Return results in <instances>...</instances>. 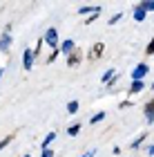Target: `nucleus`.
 <instances>
[{
  "mask_svg": "<svg viewBox=\"0 0 154 157\" xmlns=\"http://www.w3.org/2000/svg\"><path fill=\"white\" fill-rule=\"evenodd\" d=\"M96 155V151H89V153H85V155H81V157H94Z\"/></svg>",
  "mask_w": 154,
  "mask_h": 157,
  "instance_id": "23",
  "label": "nucleus"
},
{
  "mask_svg": "<svg viewBox=\"0 0 154 157\" xmlns=\"http://www.w3.org/2000/svg\"><path fill=\"white\" fill-rule=\"evenodd\" d=\"M148 54H154V38L150 40V45H148Z\"/></svg>",
  "mask_w": 154,
  "mask_h": 157,
  "instance_id": "21",
  "label": "nucleus"
},
{
  "mask_svg": "<svg viewBox=\"0 0 154 157\" xmlns=\"http://www.w3.org/2000/svg\"><path fill=\"white\" fill-rule=\"evenodd\" d=\"M78 130H81V126H78V124H76V126H72V128H69V130H67V132H69V135H72V137H74V135H78Z\"/></svg>",
  "mask_w": 154,
  "mask_h": 157,
  "instance_id": "19",
  "label": "nucleus"
},
{
  "mask_svg": "<svg viewBox=\"0 0 154 157\" xmlns=\"http://www.w3.org/2000/svg\"><path fill=\"white\" fill-rule=\"evenodd\" d=\"M74 47H76V45H74V40H65V43L60 45V52H65V54L69 56V54L74 52Z\"/></svg>",
  "mask_w": 154,
  "mask_h": 157,
  "instance_id": "7",
  "label": "nucleus"
},
{
  "mask_svg": "<svg viewBox=\"0 0 154 157\" xmlns=\"http://www.w3.org/2000/svg\"><path fill=\"white\" fill-rule=\"evenodd\" d=\"M78 61H81V54L78 52H72V54L67 56V65H76Z\"/></svg>",
  "mask_w": 154,
  "mask_h": 157,
  "instance_id": "9",
  "label": "nucleus"
},
{
  "mask_svg": "<svg viewBox=\"0 0 154 157\" xmlns=\"http://www.w3.org/2000/svg\"><path fill=\"white\" fill-rule=\"evenodd\" d=\"M56 56H58V49H54V52H52V54H49V59H47V61H49V63H52V61H54V59H56Z\"/></svg>",
  "mask_w": 154,
  "mask_h": 157,
  "instance_id": "22",
  "label": "nucleus"
},
{
  "mask_svg": "<svg viewBox=\"0 0 154 157\" xmlns=\"http://www.w3.org/2000/svg\"><path fill=\"white\" fill-rule=\"evenodd\" d=\"M34 56H36L34 49H25V54H23V67L25 70H31L34 67Z\"/></svg>",
  "mask_w": 154,
  "mask_h": 157,
  "instance_id": "3",
  "label": "nucleus"
},
{
  "mask_svg": "<svg viewBox=\"0 0 154 157\" xmlns=\"http://www.w3.org/2000/svg\"><path fill=\"white\" fill-rule=\"evenodd\" d=\"M103 49H105V45H103V43H96V45L92 47V59H98V56L103 54Z\"/></svg>",
  "mask_w": 154,
  "mask_h": 157,
  "instance_id": "8",
  "label": "nucleus"
},
{
  "mask_svg": "<svg viewBox=\"0 0 154 157\" xmlns=\"http://www.w3.org/2000/svg\"><path fill=\"white\" fill-rule=\"evenodd\" d=\"M145 121L154 124V99H150V101L145 103Z\"/></svg>",
  "mask_w": 154,
  "mask_h": 157,
  "instance_id": "5",
  "label": "nucleus"
},
{
  "mask_svg": "<svg viewBox=\"0 0 154 157\" xmlns=\"http://www.w3.org/2000/svg\"><path fill=\"white\" fill-rule=\"evenodd\" d=\"M54 139H56V132H49V135H47V137H45V141H43V148H45V151H47V148H49V144H52Z\"/></svg>",
  "mask_w": 154,
  "mask_h": 157,
  "instance_id": "11",
  "label": "nucleus"
},
{
  "mask_svg": "<svg viewBox=\"0 0 154 157\" xmlns=\"http://www.w3.org/2000/svg\"><path fill=\"white\" fill-rule=\"evenodd\" d=\"M148 155H154V146H150V148H148Z\"/></svg>",
  "mask_w": 154,
  "mask_h": 157,
  "instance_id": "24",
  "label": "nucleus"
},
{
  "mask_svg": "<svg viewBox=\"0 0 154 157\" xmlns=\"http://www.w3.org/2000/svg\"><path fill=\"white\" fill-rule=\"evenodd\" d=\"M145 13H148V11L143 9V5H136V9H134V20H136V23L145 20Z\"/></svg>",
  "mask_w": 154,
  "mask_h": 157,
  "instance_id": "6",
  "label": "nucleus"
},
{
  "mask_svg": "<svg viewBox=\"0 0 154 157\" xmlns=\"http://www.w3.org/2000/svg\"><path fill=\"white\" fill-rule=\"evenodd\" d=\"M150 72V67L145 65V63H141V65H136L134 67V72H132V78H134V81H143V76Z\"/></svg>",
  "mask_w": 154,
  "mask_h": 157,
  "instance_id": "2",
  "label": "nucleus"
},
{
  "mask_svg": "<svg viewBox=\"0 0 154 157\" xmlns=\"http://www.w3.org/2000/svg\"><path fill=\"white\" fill-rule=\"evenodd\" d=\"M112 76H114V70H107V72L101 76V81H103V83H109V81H112Z\"/></svg>",
  "mask_w": 154,
  "mask_h": 157,
  "instance_id": "13",
  "label": "nucleus"
},
{
  "mask_svg": "<svg viewBox=\"0 0 154 157\" xmlns=\"http://www.w3.org/2000/svg\"><path fill=\"white\" fill-rule=\"evenodd\" d=\"M123 18V13H114V16L109 18V25H114V23H118V20Z\"/></svg>",
  "mask_w": 154,
  "mask_h": 157,
  "instance_id": "17",
  "label": "nucleus"
},
{
  "mask_svg": "<svg viewBox=\"0 0 154 157\" xmlns=\"http://www.w3.org/2000/svg\"><path fill=\"white\" fill-rule=\"evenodd\" d=\"M40 157H54V151H52V148H47V151H43Z\"/></svg>",
  "mask_w": 154,
  "mask_h": 157,
  "instance_id": "20",
  "label": "nucleus"
},
{
  "mask_svg": "<svg viewBox=\"0 0 154 157\" xmlns=\"http://www.w3.org/2000/svg\"><path fill=\"white\" fill-rule=\"evenodd\" d=\"M45 43H47L52 49H56V45H58V32H56L54 27H49V29L45 32Z\"/></svg>",
  "mask_w": 154,
  "mask_h": 157,
  "instance_id": "1",
  "label": "nucleus"
},
{
  "mask_svg": "<svg viewBox=\"0 0 154 157\" xmlns=\"http://www.w3.org/2000/svg\"><path fill=\"white\" fill-rule=\"evenodd\" d=\"M11 139H13V135H9V137H5L2 141H0V151H2V148H5L7 144H9V141H11Z\"/></svg>",
  "mask_w": 154,
  "mask_h": 157,
  "instance_id": "18",
  "label": "nucleus"
},
{
  "mask_svg": "<svg viewBox=\"0 0 154 157\" xmlns=\"http://www.w3.org/2000/svg\"><path fill=\"white\" fill-rule=\"evenodd\" d=\"M9 47H11V34H9V29H7L2 36H0V52H9Z\"/></svg>",
  "mask_w": 154,
  "mask_h": 157,
  "instance_id": "4",
  "label": "nucleus"
},
{
  "mask_svg": "<svg viewBox=\"0 0 154 157\" xmlns=\"http://www.w3.org/2000/svg\"><path fill=\"white\" fill-rule=\"evenodd\" d=\"M145 137H148V135L143 132V135H141V137H138L136 141H132V148H138V146H141V141H145Z\"/></svg>",
  "mask_w": 154,
  "mask_h": 157,
  "instance_id": "16",
  "label": "nucleus"
},
{
  "mask_svg": "<svg viewBox=\"0 0 154 157\" xmlns=\"http://www.w3.org/2000/svg\"><path fill=\"white\" fill-rule=\"evenodd\" d=\"M2 74H5V70H2V67H0V78H2Z\"/></svg>",
  "mask_w": 154,
  "mask_h": 157,
  "instance_id": "25",
  "label": "nucleus"
},
{
  "mask_svg": "<svg viewBox=\"0 0 154 157\" xmlns=\"http://www.w3.org/2000/svg\"><path fill=\"white\" fill-rule=\"evenodd\" d=\"M145 11H154V0H148V2H141Z\"/></svg>",
  "mask_w": 154,
  "mask_h": 157,
  "instance_id": "15",
  "label": "nucleus"
},
{
  "mask_svg": "<svg viewBox=\"0 0 154 157\" xmlns=\"http://www.w3.org/2000/svg\"><path fill=\"white\" fill-rule=\"evenodd\" d=\"M25 157H31V155H25Z\"/></svg>",
  "mask_w": 154,
  "mask_h": 157,
  "instance_id": "26",
  "label": "nucleus"
},
{
  "mask_svg": "<svg viewBox=\"0 0 154 157\" xmlns=\"http://www.w3.org/2000/svg\"><path fill=\"white\" fill-rule=\"evenodd\" d=\"M105 119V112H96V115L89 119V124H98V121H103Z\"/></svg>",
  "mask_w": 154,
  "mask_h": 157,
  "instance_id": "14",
  "label": "nucleus"
},
{
  "mask_svg": "<svg viewBox=\"0 0 154 157\" xmlns=\"http://www.w3.org/2000/svg\"><path fill=\"white\" fill-rule=\"evenodd\" d=\"M67 112H69V115L78 112V101H69V103H67Z\"/></svg>",
  "mask_w": 154,
  "mask_h": 157,
  "instance_id": "12",
  "label": "nucleus"
},
{
  "mask_svg": "<svg viewBox=\"0 0 154 157\" xmlns=\"http://www.w3.org/2000/svg\"><path fill=\"white\" fill-rule=\"evenodd\" d=\"M143 88H145L143 81H134V83H132V88H130V92H132V94H136V92H141Z\"/></svg>",
  "mask_w": 154,
  "mask_h": 157,
  "instance_id": "10",
  "label": "nucleus"
},
{
  "mask_svg": "<svg viewBox=\"0 0 154 157\" xmlns=\"http://www.w3.org/2000/svg\"><path fill=\"white\" fill-rule=\"evenodd\" d=\"M152 88H154V85H152Z\"/></svg>",
  "mask_w": 154,
  "mask_h": 157,
  "instance_id": "27",
  "label": "nucleus"
}]
</instances>
